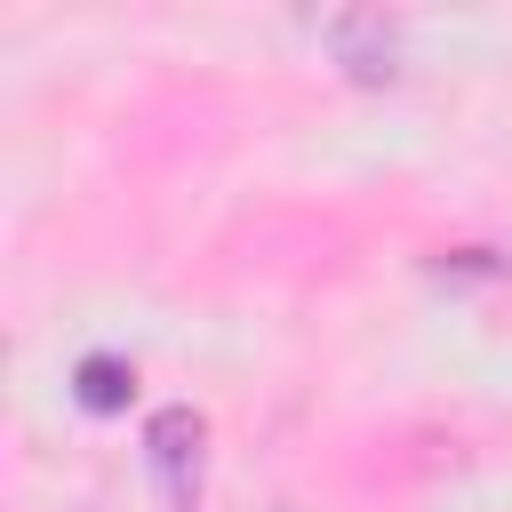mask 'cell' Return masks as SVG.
<instances>
[{
    "instance_id": "cell-1",
    "label": "cell",
    "mask_w": 512,
    "mask_h": 512,
    "mask_svg": "<svg viewBox=\"0 0 512 512\" xmlns=\"http://www.w3.org/2000/svg\"><path fill=\"white\" fill-rule=\"evenodd\" d=\"M144 472L160 488V512H200L208 496V416L200 408H152L144 416Z\"/></svg>"
},
{
    "instance_id": "cell-2",
    "label": "cell",
    "mask_w": 512,
    "mask_h": 512,
    "mask_svg": "<svg viewBox=\"0 0 512 512\" xmlns=\"http://www.w3.org/2000/svg\"><path fill=\"white\" fill-rule=\"evenodd\" d=\"M320 48H328L336 72L360 80V88L400 80V24H392L384 8H336V16H320Z\"/></svg>"
},
{
    "instance_id": "cell-3",
    "label": "cell",
    "mask_w": 512,
    "mask_h": 512,
    "mask_svg": "<svg viewBox=\"0 0 512 512\" xmlns=\"http://www.w3.org/2000/svg\"><path fill=\"white\" fill-rule=\"evenodd\" d=\"M72 400H80L88 416H120V408L136 400V368H128L120 352H88V360L72 368Z\"/></svg>"
},
{
    "instance_id": "cell-4",
    "label": "cell",
    "mask_w": 512,
    "mask_h": 512,
    "mask_svg": "<svg viewBox=\"0 0 512 512\" xmlns=\"http://www.w3.org/2000/svg\"><path fill=\"white\" fill-rule=\"evenodd\" d=\"M432 272H440V280H504V272H512V264H496V256H488V248H456V256H440V264H432Z\"/></svg>"
}]
</instances>
